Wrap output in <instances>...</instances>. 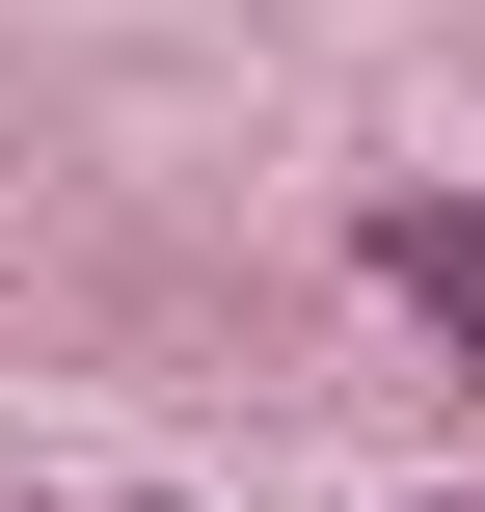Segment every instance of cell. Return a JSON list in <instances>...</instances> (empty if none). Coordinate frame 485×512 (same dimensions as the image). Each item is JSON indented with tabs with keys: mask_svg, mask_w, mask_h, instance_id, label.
<instances>
[{
	"mask_svg": "<svg viewBox=\"0 0 485 512\" xmlns=\"http://www.w3.org/2000/svg\"><path fill=\"white\" fill-rule=\"evenodd\" d=\"M378 270H405V297H432V324L485 351V216H459V189H405V216H378Z\"/></svg>",
	"mask_w": 485,
	"mask_h": 512,
	"instance_id": "6da1fadb",
	"label": "cell"
}]
</instances>
